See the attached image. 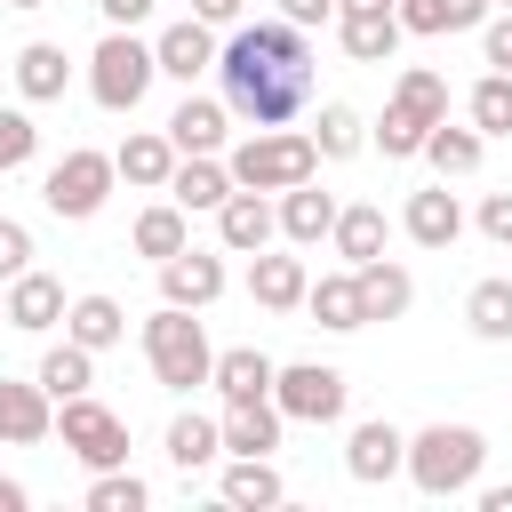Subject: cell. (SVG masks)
<instances>
[{
	"label": "cell",
	"instance_id": "6da1fadb",
	"mask_svg": "<svg viewBox=\"0 0 512 512\" xmlns=\"http://www.w3.org/2000/svg\"><path fill=\"white\" fill-rule=\"evenodd\" d=\"M216 80H224V112H240L248 128H288L312 104V40L288 16H256L216 48Z\"/></svg>",
	"mask_w": 512,
	"mask_h": 512
},
{
	"label": "cell",
	"instance_id": "7a4b0ae2",
	"mask_svg": "<svg viewBox=\"0 0 512 512\" xmlns=\"http://www.w3.org/2000/svg\"><path fill=\"white\" fill-rule=\"evenodd\" d=\"M480 464H488V440L472 432V424H424V432H408V480H416V496H464L472 480H480Z\"/></svg>",
	"mask_w": 512,
	"mask_h": 512
},
{
	"label": "cell",
	"instance_id": "3957f363",
	"mask_svg": "<svg viewBox=\"0 0 512 512\" xmlns=\"http://www.w3.org/2000/svg\"><path fill=\"white\" fill-rule=\"evenodd\" d=\"M432 120H448V80H440L432 64H408V72L392 80L384 120H376L384 160H416V152H424V136H432Z\"/></svg>",
	"mask_w": 512,
	"mask_h": 512
},
{
	"label": "cell",
	"instance_id": "277c9868",
	"mask_svg": "<svg viewBox=\"0 0 512 512\" xmlns=\"http://www.w3.org/2000/svg\"><path fill=\"white\" fill-rule=\"evenodd\" d=\"M224 168H232V184H248V192H288V184L320 176V152H312L304 128H248V144H232Z\"/></svg>",
	"mask_w": 512,
	"mask_h": 512
},
{
	"label": "cell",
	"instance_id": "5b68a950",
	"mask_svg": "<svg viewBox=\"0 0 512 512\" xmlns=\"http://www.w3.org/2000/svg\"><path fill=\"white\" fill-rule=\"evenodd\" d=\"M144 360H152V376H160L168 392H200L216 344H208V328H200L184 304H160V312L144 320Z\"/></svg>",
	"mask_w": 512,
	"mask_h": 512
},
{
	"label": "cell",
	"instance_id": "8992f818",
	"mask_svg": "<svg viewBox=\"0 0 512 512\" xmlns=\"http://www.w3.org/2000/svg\"><path fill=\"white\" fill-rule=\"evenodd\" d=\"M152 80H160L152 40H136V32H120V24H112V32L96 40V56H88V96H96L104 112H136Z\"/></svg>",
	"mask_w": 512,
	"mask_h": 512
},
{
	"label": "cell",
	"instance_id": "52a82bcc",
	"mask_svg": "<svg viewBox=\"0 0 512 512\" xmlns=\"http://www.w3.org/2000/svg\"><path fill=\"white\" fill-rule=\"evenodd\" d=\"M112 184H120V168H112V152H88V144H72L48 176H40V200H48V216H64V224H88L104 200H112Z\"/></svg>",
	"mask_w": 512,
	"mask_h": 512
},
{
	"label": "cell",
	"instance_id": "ba28073f",
	"mask_svg": "<svg viewBox=\"0 0 512 512\" xmlns=\"http://www.w3.org/2000/svg\"><path fill=\"white\" fill-rule=\"evenodd\" d=\"M344 400H352V384H344V368H328V360H288V368H272V408H280L288 424H336Z\"/></svg>",
	"mask_w": 512,
	"mask_h": 512
},
{
	"label": "cell",
	"instance_id": "9c48e42d",
	"mask_svg": "<svg viewBox=\"0 0 512 512\" xmlns=\"http://www.w3.org/2000/svg\"><path fill=\"white\" fill-rule=\"evenodd\" d=\"M56 432H64V448L88 464V472H112V464H128V424L96 400V392H72V400H56Z\"/></svg>",
	"mask_w": 512,
	"mask_h": 512
},
{
	"label": "cell",
	"instance_id": "30bf717a",
	"mask_svg": "<svg viewBox=\"0 0 512 512\" xmlns=\"http://www.w3.org/2000/svg\"><path fill=\"white\" fill-rule=\"evenodd\" d=\"M224 296V256H208V248H176V256H160V304H184V312H208Z\"/></svg>",
	"mask_w": 512,
	"mask_h": 512
},
{
	"label": "cell",
	"instance_id": "8fae6325",
	"mask_svg": "<svg viewBox=\"0 0 512 512\" xmlns=\"http://www.w3.org/2000/svg\"><path fill=\"white\" fill-rule=\"evenodd\" d=\"M400 464H408V432H400V424H384V416L352 424V440H344V472H352L360 488H384Z\"/></svg>",
	"mask_w": 512,
	"mask_h": 512
},
{
	"label": "cell",
	"instance_id": "7c38bea8",
	"mask_svg": "<svg viewBox=\"0 0 512 512\" xmlns=\"http://www.w3.org/2000/svg\"><path fill=\"white\" fill-rule=\"evenodd\" d=\"M160 192H168L184 216H200V208L216 216V208H224V192H232V168H224L216 152H176V168H168V184H160Z\"/></svg>",
	"mask_w": 512,
	"mask_h": 512
},
{
	"label": "cell",
	"instance_id": "4fadbf2b",
	"mask_svg": "<svg viewBox=\"0 0 512 512\" xmlns=\"http://www.w3.org/2000/svg\"><path fill=\"white\" fill-rule=\"evenodd\" d=\"M272 232H280L272 200H264V192H248V184H232V192H224V208H216V240H224L232 256H256V248H272Z\"/></svg>",
	"mask_w": 512,
	"mask_h": 512
},
{
	"label": "cell",
	"instance_id": "5bb4252c",
	"mask_svg": "<svg viewBox=\"0 0 512 512\" xmlns=\"http://www.w3.org/2000/svg\"><path fill=\"white\" fill-rule=\"evenodd\" d=\"M336 208H344V200H336V192H320V184L304 176V184H288V192H280V208H272V216H280V240H288V248H320V240H328V224H336Z\"/></svg>",
	"mask_w": 512,
	"mask_h": 512
},
{
	"label": "cell",
	"instance_id": "9a60e30c",
	"mask_svg": "<svg viewBox=\"0 0 512 512\" xmlns=\"http://www.w3.org/2000/svg\"><path fill=\"white\" fill-rule=\"evenodd\" d=\"M48 432H56V400H48L40 384L0 376V440H8V448H40Z\"/></svg>",
	"mask_w": 512,
	"mask_h": 512
},
{
	"label": "cell",
	"instance_id": "2e32d148",
	"mask_svg": "<svg viewBox=\"0 0 512 512\" xmlns=\"http://www.w3.org/2000/svg\"><path fill=\"white\" fill-rule=\"evenodd\" d=\"M336 40L352 64H392L400 48V8H336Z\"/></svg>",
	"mask_w": 512,
	"mask_h": 512
},
{
	"label": "cell",
	"instance_id": "e0dca14e",
	"mask_svg": "<svg viewBox=\"0 0 512 512\" xmlns=\"http://www.w3.org/2000/svg\"><path fill=\"white\" fill-rule=\"evenodd\" d=\"M152 56H160V72L168 80H200V72H216V24H200V16H184V24H168L160 40H152Z\"/></svg>",
	"mask_w": 512,
	"mask_h": 512
},
{
	"label": "cell",
	"instance_id": "ac0fdd59",
	"mask_svg": "<svg viewBox=\"0 0 512 512\" xmlns=\"http://www.w3.org/2000/svg\"><path fill=\"white\" fill-rule=\"evenodd\" d=\"M280 408L272 400H224V416H216V432H224V456H272L280 448Z\"/></svg>",
	"mask_w": 512,
	"mask_h": 512
},
{
	"label": "cell",
	"instance_id": "d6986e66",
	"mask_svg": "<svg viewBox=\"0 0 512 512\" xmlns=\"http://www.w3.org/2000/svg\"><path fill=\"white\" fill-rule=\"evenodd\" d=\"M400 232H408L416 248H456V232H464V208H456V192H448V184H432V192H408V208H400Z\"/></svg>",
	"mask_w": 512,
	"mask_h": 512
},
{
	"label": "cell",
	"instance_id": "ffe728a7",
	"mask_svg": "<svg viewBox=\"0 0 512 512\" xmlns=\"http://www.w3.org/2000/svg\"><path fill=\"white\" fill-rule=\"evenodd\" d=\"M304 288H312L304 256H272V248H256V256H248V296H256L264 312H296V304H304Z\"/></svg>",
	"mask_w": 512,
	"mask_h": 512
},
{
	"label": "cell",
	"instance_id": "44dd1931",
	"mask_svg": "<svg viewBox=\"0 0 512 512\" xmlns=\"http://www.w3.org/2000/svg\"><path fill=\"white\" fill-rule=\"evenodd\" d=\"M352 280H360V320H400V312L416 304V280H408V264H392V256L352 264Z\"/></svg>",
	"mask_w": 512,
	"mask_h": 512
},
{
	"label": "cell",
	"instance_id": "7402d4cb",
	"mask_svg": "<svg viewBox=\"0 0 512 512\" xmlns=\"http://www.w3.org/2000/svg\"><path fill=\"white\" fill-rule=\"evenodd\" d=\"M64 320V280H48V272H16L8 280V328H24V336H40V328H56Z\"/></svg>",
	"mask_w": 512,
	"mask_h": 512
},
{
	"label": "cell",
	"instance_id": "603a6c76",
	"mask_svg": "<svg viewBox=\"0 0 512 512\" xmlns=\"http://www.w3.org/2000/svg\"><path fill=\"white\" fill-rule=\"evenodd\" d=\"M112 168H120V184H136V192H160V184H168V168H176L168 128H136V136L112 152Z\"/></svg>",
	"mask_w": 512,
	"mask_h": 512
},
{
	"label": "cell",
	"instance_id": "cb8c5ba5",
	"mask_svg": "<svg viewBox=\"0 0 512 512\" xmlns=\"http://www.w3.org/2000/svg\"><path fill=\"white\" fill-rule=\"evenodd\" d=\"M304 312H312L328 336H352V328H368V320H360V280H352V264H344V272H320V280L304 288Z\"/></svg>",
	"mask_w": 512,
	"mask_h": 512
},
{
	"label": "cell",
	"instance_id": "d4e9b609",
	"mask_svg": "<svg viewBox=\"0 0 512 512\" xmlns=\"http://www.w3.org/2000/svg\"><path fill=\"white\" fill-rule=\"evenodd\" d=\"M64 336H72V344H88V352H112V344L128 336L120 296H104V288H96V296H72V304H64Z\"/></svg>",
	"mask_w": 512,
	"mask_h": 512
},
{
	"label": "cell",
	"instance_id": "484cf974",
	"mask_svg": "<svg viewBox=\"0 0 512 512\" xmlns=\"http://www.w3.org/2000/svg\"><path fill=\"white\" fill-rule=\"evenodd\" d=\"M272 368H280V360H264L256 344H232V352L208 360V384H216L224 400H272Z\"/></svg>",
	"mask_w": 512,
	"mask_h": 512
},
{
	"label": "cell",
	"instance_id": "4316f807",
	"mask_svg": "<svg viewBox=\"0 0 512 512\" xmlns=\"http://www.w3.org/2000/svg\"><path fill=\"white\" fill-rule=\"evenodd\" d=\"M64 80H72V56H64L56 40H24V48H16V88H24V104H56Z\"/></svg>",
	"mask_w": 512,
	"mask_h": 512
},
{
	"label": "cell",
	"instance_id": "83f0119b",
	"mask_svg": "<svg viewBox=\"0 0 512 512\" xmlns=\"http://www.w3.org/2000/svg\"><path fill=\"white\" fill-rule=\"evenodd\" d=\"M224 96H184L176 112H168V144L176 152H224Z\"/></svg>",
	"mask_w": 512,
	"mask_h": 512
},
{
	"label": "cell",
	"instance_id": "f1b7e54d",
	"mask_svg": "<svg viewBox=\"0 0 512 512\" xmlns=\"http://www.w3.org/2000/svg\"><path fill=\"white\" fill-rule=\"evenodd\" d=\"M400 8V32H416V40H440V32H472L496 0H392Z\"/></svg>",
	"mask_w": 512,
	"mask_h": 512
},
{
	"label": "cell",
	"instance_id": "f546056e",
	"mask_svg": "<svg viewBox=\"0 0 512 512\" xmlns=\"http://www.w3.org/2000/svg\"><path fill=\"white\" fill-rule=\"evenodd\" d=\"M384 208L376 200H352V208H336V224H328V240H336V256L344 264H368V256H384Z\"/></svg>",
	"mask_w": 512,
	"mask_h": 512
},
{
	"label": "cell",
	"instance_id": "4dcf8cb0",
	"mask_svg": "<svg viewBox=\"0 0 512 512\" xmlns=\"http://www.w3.org/2000/svg\"><path fill=\"white\" fill-rule=\"evenodd\" d=\"M32 384H40L48 400H72V392H88V384H96V352L64 336V344H48V352H40V368H32Z\"/></svg>",
	"mask_w": 512,
	"mask_h": 512
},
{
	"label": "cell",
	"instance_id": "1f68e13d",
	"mask_svg": "<svg viewBox=\"0 0 512 512\" xmlns=\"http://www.w3.org/2000/svg\"><path fill=\"white\" fill-rule=\"evenodd\" d=\"M288 496V480L272 472V456H232L224 464V504H240V512H272Z\"/></svg>",
	"mask_w": 512,
	"mask_h": 512
},
{
	"label": "cell",
	"instance_id": "d6a6232c",
	"mask_svg": "<svg viewBox=\"0 0 512 512\" xmlns=\"http://www.w3.org/2000/svg\"><path fill=\"white\" fill-rule=\"evenodd\" d=\"M480 152H488V136H480V128H448V120H432V136H424V160L440 168V184L472 176V168H480Z\"/></svg>",
	"mask_w": 512,
	"mask_h": 512
},
{
	"label": "cell",
	"instance_id": "836d02e7",
	"mask_svg": "<svg viewBox=\"0 0 512 512\" xmlns=\"http://www.w3.org/2000/svg\"><path fill=\"white\" fill-rule=\"evenodd\" d=\"M128 240H136V256H152V264H160V256H176V248L192 240V216H184L176 200H152V208L128 224Z\"/></svg>",
	"mask_w": 512,
	"mask_h": 512
},
{
	"label": "cell",
	"instance_id": "e575fe53",
	"mask_svg": "<svg viewBox=\"0 0 512 512\" xmlns=\"http://www.w3.org/2000/svg\"><path fill=\"white\" fill-rule=\"evenodd\" d=\"M216 456H224V432H216V416L184 408V416L168 424V464H176V472H200V464H216Z\"/></svg>",
	"mask_w": 512,
	"mask_h": 512
},
{
	"label": "cell",
	"instance_id": "d590c367",
	"mask_svg": "<svg viewBox=\"0 0 512 512\" xmlns=\"http://www.w3.org/2000/svg\"><path fill=\"white\" fill-rule=\"evenodd\" d=\"M304 136H312V152H320V160H352V152L368 144V120H360L352 104H320Z\"/></svg>",
	"mask_w": 512,
	"mask_h": 512
},
{
	"label": "cell",
	"instance_id": "8d00e7d4",
	"mask_svg": "<svg viewBox=\"0 0 512 512\" xmlns=\"http://www.w3.org/2000/svg\"><path fill=\"white\" fill-rule=\"evenodd\" d=\"M464 320H472L480 344H512V280H480L464 296Z\"/></svg>",
	"mask_w": 512,
	"mask_h": 512
},
{
	"label": "cell",
	"instance_id": "74e56055",
	"mask_svg": "<svg viewBox=\"0 0 512 512\" xmlns=\"http://www.w3.org/2000/svg\"><path fill=\"white\" fill-rule=\"evenodd\" d=\"M144 504H152V488H144L128 464H112V472L88 480V512H144Z\"/></svg>",
	"mask_w": 512,
	"mask_h": 512
},
{
	"label": "cell",
	"instance_id": "f35d334b",
	"mask_svg": "<svg viewBox=\"0 0 512 512\" xmlns=\"http://www.w3.org/2000/svg\"><path fill=\"white\" fill-rule=\"evenodd\" d=\"M464 112H472V128H480V136H512V72H488V80L472 88V104H464Z\"/></svg>",
	"mask_w": 512,
	"mask_h": 512
},
{
	"label": "cell",
	"instance_id": "ab89813d",
	"mask_svg": "<svg viewBox=\"0 0 512 512\" xmlns=\"http://www.w3.org/2000/svg\"><path fill=\"white\" fill-rule=\"evenodd\" d=\"M32 152H40V128H32V112L8 104V112H0V176H16Z\"/></svg>",
	"mask_w": 512,
	"mask_h": 512
},
{
	"label": "cell",
	"instance_id": "60d3db41",
	"mask_svg": "<svg viewBox=\"0 0 512 512\" xmlns=\"http://www.w3.org/2000/svg\"><path fill=\"white\" fill-rule=\"evenodd\" d=\"M480 56H488V72H512V8L480 16Z\"/></svg>",
	"mask_w": 512,
	"mask_h": 512
},
{
	"label": "cell",
	"instance_id": "b9f144b4",
	"mask_svg": "<svg viewBox=\"0 0 512 512\" xmlns=\"http://www.w3.org/2000/svg\"><path fill=\"white\" fill-rule=\"evenodd\" d=\"M24 264H32V232H24L16 216H0V280H16Z\"/></svg>",
	"mask_w": 512,
	"mask_h": 512
},
{
	"label": "cell",
	"instance_id": "7bdbcfd3",
	"mask_svg": "<svg viewBox=\"0 0 512 512\" xmlns=\"http://www.w3.org/2000/svg\"><path fill=\"white\" fill-rule=\"evenodd\" d=\"M480 232H488L496 248H512V192H488V200H480Z\"/></svg>",
	"mask_w": 512,
	"mask_h": 512
},
{
	"label": "cell",
	"instance_id": "ee69618b",
	"mask_svg": "<svg viewBox=\"0 0 512 512\" xmlns=\"http://www.w3.org/2000/svg\"><path fill=\"white\" fill-rule=\"evenodd\" d=\"M280 16L296 32H312V24H336V0H280Z\"/></svg>",
	"mask_w": 512,
	"mask_h": 512
},
{
	"label": "cell",
	"instance_id": "f6af8a7d",
	"mask_svg": "<svg viewBox=\"0 0 512 512\" xmlns=\"http://www.w3.org/2000/svg\"><path fill=\"white\" fill-rule=\"evenodd\" d=\"M104 8V24H120V32H136L144 16H152V0H96Z\"/></svg>",
	"mask_w": 512,
	"mask_h": 512
},
{
	"label": "cell",
	"instance_id": "bcb514c9",
	"mask_svg": "<svg viewBox=\"0 0 512 512\" xmlns=\"http://www.w3.org/2000/svg\"><path fill=\"white\" fill-rule=\"evenodd\" d=\"M240 8H248V0H192L200 24H240Z\"/></svg>",
	"mask_w": 512,
	"mask_h": 512
},
{
	"label": "cell",
	"instance_id": "7dc6e473",
	"mask_svg": "<svg viewBox=\"0 0 512 512\" xmlns=\"http://www.w3.org/2000/svg\"><path fill=\"white\" fill-rule=\"evenodd\" d=\"M24 504H32V496H24V480H8V472H0V512H24Z\"/></svg>",
	"mask_w": 512,
	"mask_h": 512
},
{
	"label": "cell",
	"instance_id": "c3c4849f",
	"mask_svg": "<svg viewBox=\"0 0 512 512\" xmlns=\"http://www.w3.org/2000/svg\"><path fill=\"white\" fill-rule=\"evenodd\" d=\"M480 512H512V488H480Z\"/></svg>",
	"mask_w": 512,
	"mask_h": 512
},
{
	"label": "cell",
	"instance_id": "681fc988",
	"mask_svg": "<svg viewBox=\"0 0 512 512\" xmlns=\"http://www.w3.org/2000/svg\"><path fill=\"white\" fill-rule=\"evenodd\" d=\"M0 320H8V280H0Z\"/></svg>",
	"mask_w": 512,
	"mask_h": 512
},
{
	"label": "cell",
	"instance_id": "f907efd6",
	"mask_svg": "<svg viewBox=\"0 0 512 512\" xmlns=\"http://www.w3.org/2000/svg\"><path fill=\"white\" fill-rule=\"evenodd\" d=\"M8 8H40V0H8Z\"/></svg>",
	"mask_w": 512,
	"mask_h": 512
},
{
	"label": "cell",
	"instance_id": "816d5d0a",
	"mask_svg": "<svg viewBox=\"0 0 512 512\" xmlns=\"http://www.w3.org/2000/svg\"><path fill=\"white\" fill-rule=\"evenodd\" d=\"M496 8H512V0H496Z\"/></svg>",
	"mask_w": 512,
	"mask_h": 512
}]
</instances>
